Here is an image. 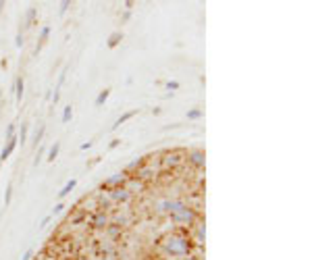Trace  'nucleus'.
I'll list each match as a JSON object with an SVG mask.
<instances>
[{"instance_id":"34","label":"nucleus","mask_w":312,"mask_h":260,"mask_svg":"<svg viewBox=\"0 0 312 260\" xmlns=\"http://www.w3.org/2000/svg\"><path fill=\"white\" fill-rule=\"evenodd\" d=\"M32 256H34V248H30V250H27V252L23 254V258H21V260H32Z\"/></svg>"},{"instance_id":"11","label":"nucleus","mask_w":312,"mask_h":260,"mask_svg":"<svg viewBox=\"0 0 312 260\" xmlns=\"http://www.w3.org/2000/svg\"><path fill=\"white\" fill-rule=\"evenodd\" d=\"M48 36H50V27H48V25H44V27H42V30H40V36H38V44H36V54H38V52L42 50V46L46 44Z\"/></svg>"},{"instance_id":"22","label":"nucleus","mask_w":312,"mask_h":260,"mask_svg":"<svg viewBox=\"0 0 312 260\" xmlns=\"http://www.w3.org/2000/svg\"><path fill=\"white\" fill-rule=\"evenodd\" d=\"M202 117H204L202 108H192V111H188V119L190 121H198V119H202Z\"/></svg>"},{"instance_id":"27","label":"nucleus","mask_w":312,"mask_h":260,"mask_svg":"<svg viewBox=\"0 0 312 260\" xmlns=\"http://www.w3.org/2000/svg\"><path fill=\"white\" fill-rule=\"evenodd\" d=\"M165 88L169 90V92H175V90H179V81H167V84H165Z\"/></svg>"},{"instance_id":"1","label":"nucleus","mask_w":312,"mask_h":260,"mask_svg":"<svg viewBox=\"0 0 312 260\" xmlns=\"http://www.w3.org/2000/svg\"><path fill=\"white\" fill-rule=\"evenodd\" d=\"M192 245H194L192 239L188 235H183V233H171V235H167L163 239V250L173 258L188 256L192 252Z\"/></svg>"},{"instance_id":"2","label":"nucleus","mask_w":312,"mask_h":260,"mask_svg":"<svg viewBox=\"0 0 312 260\" xmlns=\"http://www.w3.org/2000/svg\"><path fill=\"white\" fill-rule=\"evenodd\" d=\"M169 216H171V223H175V225H179V227H194V225L198 223V214H196V210L190 208L188 204H186L183 208L171 212Z\"/></svg>"},{"instance_id":"31","label":"nucleus","mask_w":312,"mask_h":260,"mask_svg":"<svg viewBox=\"0 0 312 260\" xmlns=\"http://www.w3.org/2000/svg\"><path fill=\"white\" fill-rule=\"evenodd\" d=\"M119 146H121V140H119V138H115V140H110L108 150H115V148H119Z\"/></svg>"},{"instance_id":"28","label":"nucleus","mask_w":312,"mask_h":260,"mask_svg":"<svg viewBox=\"0 0 312 260\" xmlns=\"http://www.w3.org/2000/svg\"><path fill=\"white\" fill-rule=\"evenodd\" d=\"M44 154H46V148H40V150H38V156H36V160H34L36 167L40 165V160H42V156H44Z\"/></svg>"},{"instance_id":"21","label":"nucleus","mask_w":312,"mask_h":260,"mask_svg":"<svg viewBox=\"0 0 312 260\" xmlns=\"http://www.w3.org/2000/svg\"><path fill=\"white\" fill-rule=\"evenodd\" d=\"M71 119H73V106L67 104V106L63 108V117H61V121H63V123H69Z\"/></svg>"},{"instance_id":"24","label":"nucleus","mask_w":312,"mask_h":260,"mask_svg":"<svg viewBox=\"0 0 312 260\" xmlns=\"http://www.w3.org/2000/svg\"><path fill=\"white\" fill-rule=\"evenodd\" d=\"M13 135H15V123H9V125H7V131H5V140L13 138Z\"/></svg>"},{"instance_id":"10","label":"nucleus","mask_w":312,"mask_h":260,"mask_svg":"<svg viewBox=\"0 0 312 260\" xmlns=\"http://www.w3.org/2000/svg\"><path fill=\"white\" fill-rule=\"evenodd\" d=\"M36 19H38V9L36 7H30V9H27V13H25V21H23L25 30H30V27L36 23Z\"/></svg>"},{"instance_id":"25","label":"nucleus","mask_w":312,"mask_h":260,"mask_svg":"<svg viewBox=\"0 0 312 260\" xmlns=\"http://www.w3.org/2000/svg\"><path fill=\"white\" fill-rule=\"evenodd\" d=\"M23 44H25V36H23V32L19 30V32H17V36H15V46H17V48H21Z\"/></svg>"},{"instance_id":"29","label":"nucleus","mask_w":312,"mask_h":260,"mask_svg":"<svg viewBox=\"0 0 312 260\" xmlns=\"http://www.w3.org/2000/svg\"><path fill=\"white\" fill-rule=\"evenodd\" d=\"M69 7H71V3H69V0H63V3H61V9H59V13H61V15H65V13L69 11Z\"/></svg>"},{"instance_id":"6","label":"nucleus","mask_w":312,"mask_h":260,"mask_svg":"<svg viewBox=\"0 0 312 260\" xmlns=\"http://www.w3.org/2000/svg\"><path fill=\"white\" fill-rule=\"evenodd\" d=\"M186 158H188L190 165H192V167H196V169H202V167H204V162H206L204 150H200V148H194V150H190Z\"/></svg>"},{"instance_id":"8","label":"nucleus","mask_w":312,"mask_h":260,"mask_svg":"<svg viewBox=\"0 0 312 260\" xmlns=\"http://www.w3.org/2000/svg\"><path fill=\"white\" fill-rule=\"evenodd\" d=\"M17 144H19V140H17V135H13V138H9V140H5V148L0 150V162H5L13 152H15V148H17Z\"/></svg>"},{"instance_id":"9","label":"nucleus","mask_w":312,"mask_h":260,"mask_svg":"<svg viewBox=\"0 0 312 260\" xmlns=\"http://www.w3.org/2000/svg\"><path fill=\"white\" fill-rule=\"evenodd\" d=\"M144 167H146V158H135V160H131L129 165L125 167V171H123V173H125L127 177H129V175H137V173H139L141 169H144Z\"/></svg>"},{"instance_id":"20","label":"nucleus","mask_w":312,"mask_h":260,"mask_svg":"<svg viewBox=\"0 0 312 260\" xmlns=\"http://www.w3.org/2000/svg\"><path fill=\"white\" fill-rule=\"evenodd\" d=\"M44 133H46V125H40V127L36 129V133H34V146H36V148L42 144V140H44Z\"/></svg>"},{"instance_id":"17","label":"nucleus","mask_w":312,"mask_h":260,"mask_svg":"<svg viewBox=\"0 0 312 260\" xmlns=\"http://www.w3.org/2000/svg\"><path fill=\"white\" fill-rule=\"evenodd\" d=\"M206 239V227L204 223H196V243H204Z\"/></svg>"},{"instance_id":"13","label":"nucleus","mask_w":312,"mask_h":260,"mask_svg":"<svg viewBox=\"0 0 312 260\" xmlns=\"http://www.w3.org/2000/svg\"><path fill=\"white\" fill-rule=\"evenodd\" d=\"M121 42H123V32H112L108 36V40H106V46L108 48H117Z\"/></svg>"},{"instance_id":"12","label":"nucleus","mask_w":312,"mask_h":260,"mask_svg":"<svg viewBox=\"0 0 312 260\" xmlns=\"http://www.w3.org/2000/svg\"><path fill=\"white\" fill-rule=\"evenodd\" d=\"M135 115H137V108H135V111H127V113H123V115H121V117L115 121V125H112V129H119L121 125H125L127 121H131Z\"/></svg>"},{"instance_id":"23","label":"nucleus","mask_w":312,"mask_h":260,"mask_svg":"<svg viewBox=\"0 0 312 260\" xmlns=\"http://www.w3.org/2000/svg\"><path fill=\"white\" fill-rule=\"evenodd\" d=\"M27 131H30V125H27V123H21V131H19V135H17V140L21 142V146H23L25 140H27Z\"/></svg>"},{"instance_id":"3","label":"nucleus","mask_w":312,"mask_h":260,"mask_svg":"<svg viewBox=\"0 0 312 260\" xmlns=\"http://www.w3.org/2000/svg\"><path fill=\"white\" fill-rule=\"evenodd\" d=\"M127 181H129V177H127L125 173H115L106 177V179L100 183V189L102 191H112V189H119V187H125Z\"/></svg>"},{"instance_id":"16","label":"nucleus","mask_w":312,"mask_h":260,"mask_svg":"<svg viewBox=\"0 0 312 260\" xmlns=\"http://www.w3.org/2000/svg\"><path fill=\"white\" fill-rule=\"evenodd\" d=\"M75 185H77V179H69L65 185H63V189L59 191V200H63L65 196H69L71 194V191H73L75 189Z\"/></svg>"},{"instance_id":"36","label":"nucleus","mask_w":312,"mask_h":260,"mask_svg":"<svg viewBox=\"0 0 312 260\" xmlns=\"http://www.w3.org/2000/svg\"><path fill=\"white\" fill-rule=\"evenodd\" d=\"M179 260H198V258L192 256V254H188V256H183V258H179Z\"/></svg>"},{"instance_id":"14","label":"nucleus","mask_w":312,"mask_h":260,"mask_svg":"<svg viewBox=\"0 0 312 260\" xmlns=\"http://www.w3.org/2000/svg\"><path fill=\"white\" fill-rule=\"evenodd\" d=\"M181 160H183V158H181V154H179V152H169V154L165 156V165L173 169V167H177V165H179Z\"/></svg>"},{"instance_id":"7","label":"nucleus","mask_w":312,"mask_h":260,"mask_svg":"<svg viewBox=\"0 0 312 260\" xmlns=\"http://www.w3.org/2000/svg\"><path fill=\"white\" fill-rule=\"evenodd\" d=\"M90 225H92L94 229H106V227L110 225V218H108V214H106L104 210H98V212H94V214L90 216Z\"/></svg>"},{"instance_id":"35","label":"nucleus","mask_w":312,"mask_h":260,"mask_svg":"<svg viewBox=\"0 0 312 260\" xmlns=\"http://www.w3.org/2000/svg\"><path fill=\"white\" fill-rule=\"evenodd\" d=\"M92 148V142H86V144H81V150H90Z\"/></svg>"},{"instance_id":"18","label":"nucleus","mask_w":312,"mask_h":260,"mask_svg":"<svg viewBox=\"0 0 312 260\" xmlns=\"http://www.w3.org/2000/svg\"><path fill=\"white\" fill-rule=\"evenodd\" d=\"M108 96H110V88H104L102 92H98V96H96V100H94V104L98 106V108H100L106 100H108Z\"/></svg>"},{"instance_id":"32","label":"nucleus","mask_w":312,"mask_h":260,"mask_svg":"<svg viewBox=\"0 0 312 260\" xmlns=\"http://www.w3.org/2000/svg\"><path fill=\"white\" fill-rule=\"evenodd\" d=\"M106 229H108V233H110V235H119V233H121V227H110V225H108Z\"/></svg>"},{"instance_id":"33","label":"nucleus","mask_w":312,"mask_h":260,"mask_svg":"<svg viewBox=\"0 0 312 260\" xmlns=\"http://www.w3.org/2000/svg\"><path fill=\"white\" fill-rule=\"evenodd\" d=\"M50 218H52V214H48V216H44V218H42V221H40V229H44V227L50 223Z\"/></svg>"},{"instance_id":"19","label":"nucleus","mask_w":312,"mask_h":260,"mask_svg":"<svg viewBox=\"0 0 312 260\" xmlns=\"http://www.w3.org/2000/svg\"><path fill=\"white\" fill-rule=\"evenodd\" d=\"M59 154H61V142H54L50 146V150H48V162H54L56 158H59Z\"/></svg>"},{"instance_id":"5","label":"nucleus","mask_w":312,"mask_h":260,"mask_svg":"<svg viewBox=\"0 0 312 260\" xmlns=\"http://www.w3.org/2000/svg\"><path fill=\"white\" fill-rule=\"evenodd\" d=\"M131 194H133V191L129 187H119V189L108 191V198H110V202H115V204H125V202L131 200Z\"/></svg>"},{"instance_id":"26","label":"nucleus","mask_w":312,"mask_h":260,"mask_svg":"<svg viewBox=\"0 0 312 260\" xmlns=\"http://www.w3.org/2000/svg\"><path fill=\"white\" fill-rule=\"evenodd\" d=\"M11 200H13V183H9V187H7V198H5V204H7V206L11 204Z\"/></svg>"},{"instance_id":"30","label":"nucleus","mask_w":312,"mask_h":260,"mask_svg":"<svg viewBox=\"0 0 312 260\" xmlns=\"http://www.w3.org/2000/svg\"><path fill=\"white\" fill-rule=\"evenodd\" d=\"M63 208H65V204L59 202V204H56V206L52 208V216H54V214H59V212H63Z\"/></svg>"},{"instance_id":"15","label":"nucleus","mask_w":312,"mask_h":260,"mask_svg":"<svg viewBox=\"0 0 312 260\" xmlns=\"http://www.w3.org/2000/svg\"><path fill=\"white\" fill-rule=\"evenodd\" d=\"M23 94H25V79L23 77H17L15 79V98H17V102L23 100Z\"/></svg>"},{"instance_id":"4","label":"nucleus","mask_w":312,"mask_h":260,"mask_svg":"<svg viewBox=\"0 0 312 260\" xmlns=\"http://www.w3.org/2000/svg\"><path fill=\"white\" fill-rule=\"evenodd\" d=\"M183 206H186V202H183V200H171V198H167V200H159V202H156L154 210L159 212V214H171V212H175V210H179Z\"/></svg>"}]
</instances>
